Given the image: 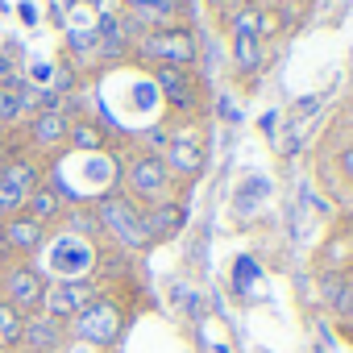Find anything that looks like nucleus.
I'll return each mask as SVG.
<instances>
[{
    "instance_id": "1",
    "label": "nucleus",
    "mask_w": 353,
    "mask_h": 353,
    "mask_svg": "<svg viewBox=\"0 0 353 353\" xmlns=\"http://www.w3.org/2000/svg\"><path fill=\"white\" fill-rule=\"evenodd\" d=\"M121 328H125V316H121V307H117L112 299H104V295H96V299L71 320V336H75L79 345H92V349L117 345Z\"/></svg>"
},
{
    "instance_id": "2",
    "label": "nucleus",
    "mask_w": 353,
    "mask_h": 353,
    "mask_svg": "<svg viewBox=\"0 0 353 353\" xmlns=\"http://www.w3.org/2000/svg\"><path fill=\"white\" fill-rule=\"evenodd\" d=\"M96 225L104 233H112L125 250H145L150 237H145V225H141V212L133 208V200L125 196H104L96 204Z\"/></svg>"
},
{
    "instance_id": "3",
    "label": "nucleus",
    "mask_w": 353,
    "mask_h": 353,
    "mask_svg": "<svg viewBox=\"0 0 353 353\" xmlns=\"http://www.w3.org/2000/svg\"><path fill=\"white\" fill-rule=\"evenodd\" d=\"M137 54L158 63V67H192L196 63V38L179 26H162L137 42Z\"/></svg>"
},
{
    "instance_id": "4",
    "label": "nucleus",
    "mask_w": 353,
    "mask_h": 353,
    "mask_svg": "<svg viewBox=\"0 0 353 353\" xmlns=\"http://www.w3.org/2000/svg\"><path fill=\"white\" fill-rule=\"evenodd\" d=\"M42 250H46V266H50V274H54L59 283H67V279H83V274L96 266L92 245H88L79 233H59V237H50Z\"/></svg>"
},
{
    "instance_id": "5",
    "label": "nucleus",
    "mask_w": 353,
    "mask_h": 353,
    "mask_svg": "<svg viewBox=\"0 0 353 353\" xmlns=\"http://www.w3.org/2000/svg\"><path fill=\"white\" fill-rule=\"evenodd\" d=\"M42 295H46V279L42 270L34 266H5V274H0V299H5L9 307H17L21 316H34L42 312Z\"/></svg>"
},
{
    "instance_id": "6",
    "label": "nucleus",
    "mask_w": 353,
    "mask_h": 353,
    "mask_svg": "<svg viewBox=\"0 0 353 353\" xmlns=\"http://www.w3.org/2000/svg\"><path fill=\"white\" fill-rule=\"evenodd\" d=\"M38 192V166L30 158H13L0 166V216L26 212V200Z\"/></svg>"
},
{
    "instance_id": "7",
    "label": "nucleus",
    "mask_w": 353,
    "mask_h": 353,
    "mask_svg": "<svg viewBox=\"0 0 353 353\" xmlns=\"http://www.w3.org/2000/svg\"><path fill=\"white\" fill-rule=\"evenodd\" d=\"M100 291L88 283V279H67V283H50L46 287V295H42V316H50V320H59V324H67V320H75L92 299H96Z\"/></svg>"
},
{
    "instance_id": "8",
    "label": "nucleus",
    "mask_w": 353,
    "mask_h": 353,
    "mask_svg": "<svg viewBox=\"0 0 353 353\" xmlns=\"http://www.w3.org/2000/svg\"><path fill=\"white\" fill-rule=\"evenodd\" d=\"M154 83L166 96L170 108L179 112H196L200 108V83L192 75V67H154Z\"/></svg>"
},
{
    "instance_id": "9",
    "label": "nucleus",
    "mask_w": 353,
    "mask_h": 353,
    "mask_svg": "<svg viewBox=\"0 0 353 353\" xmlns=\"http://www.w3.org/2000/svg\"><path fill=\"white\" fill-rule=\"evenodd\" d=\"M166 188H170V170H166V162L158 154H137L129 162V192L137 200H150L154 204V200L166 196Z\"/></svg>"
},
{
    "instance_id": "10",
    "label": "nucleus",
    "mask_w": 353,
    "mask_h": 353,
    "mask_svg": "<svg viewBox=\"0 0 353 353\" xmlns=\"http://www.w3.org/2000/svg\"><path fill=\"white\" fill-rule=\"evenodd\" d=\"M166 170L179 174V179H196V174L204 170V145L196 137V129H179L170 141H166Z\"/></svg>"
},
{
    "instance_id": "11",
    "label": "nucleus",
    "mask_w": 353,
    "mask_h": 353,
    "mask_svg": "<svg viewBox=\"0 0 353 353\" xmlns=\"http://www.w3.org/2000/svg\"><path fill=\"white\" fill-rule=\"evenodd\" d=\"M0 237H5V250L9 254H38L46 245V225H38L26 212H17V216L0 221Z\"/></svg>"
},
{
    "instance_id": "12",
    "label": "nucleus",
    "mask_w": 353,
    "mask_h": 353,
    "mask_svg": "<svg viewBox=\"0 0 353 353\" xmlns=\"http://www.w3.org/2000/svg\"><path fill=\"white\" fill-rule=\"evenodd\" d=\"M21 345H26L30 353H59V349H63V324H59V320H50V316H42V312L26 316Z\"/></svg>"
},
{
    "instance_id": "13",
    "label": "nucleus",
    "mask_w": 353,
    "mask_h": 353,
    "mask_svg": "<svg viewBox=\"0 0 353 353\" xmlns=\"http://www.w3.org/2000/svg\"><path fill=\"white\" fill-rule=\"evenodd\" d=\"M183 208L174 204V200H154L145 212H141V225H145V237L150 241H158V237H174L183 229Z\"/></svg>"
},
{
    "instance_id": "14",
    "label": "nucleus",
    "mask_w": 353,
    "mask_h": 353,
    "mask_svg": "<svg viewBox=\"0 0 353 353\" xmlns=\"http://www.w3.org/2000/svg\"><path fill=\"white\" fill-rule=\"evenodd\" d=\"M67 133H71V125H67L63 112H38L34 125H30V137H34L38 150H54V145H63Z\"/></svg>"
},
{
    "instance_id": "15",
    "label": "nucleus",
    "mask_w": 353,
    "mask_h": 353,
    "mask_svg": "<svg viewBox=\"0 0 353 353\" xmlns=\"http://www.w3.org/2000/svg\"><path fill=\"white\" fill-rule=\"evenodd\" d=\"M233 67L241 75H254L262 67V34L254 30H233Z\"/></svg>"
},
{
    "instance_id": "16",
    "label": "nucleus",
    "mask_w": 353,
    "mask_h": 353,
    "mask_svg": "<svg viewBox=\"0 0 353 353\" xmlns=\"http://www.w3.org/2000/svg\"><path fill=\"white\" fill-rule=\"evenodd\" d=\"M59 212H63V196H59L54 188H38V192L26 200V216H30V221H38V225L54 221Z\"/></svg>"
},
{
    "instance_id": "17",
    "label": "nucleus",
    "mask_w": 353,
    "mask_h": 353,
    "mask_svg": "<svg viewBox=\"0 0 353 353\" xmlns=\"http://www.w3.org/2000/svg\"><path fill=\"white\" fill-rule=\"evenodd\" d=\"M96 46H100L104 59H121V54H125V34H121V21H117V17H100Z\"/></svg>"
},
{
    "instance_id": "18",
    "label": "nucleus",
    "mask_w": 353,
    "mask_h": 353,
    "mask_svg": "<svg viewBox=\"0 0 353 353\" xmlns=\"http://www.w3.org/2000/svg\"><path fill=\"white\" fill-rule=\"evenodd\" d=\"M30 96V88L26 83H9V88H0V125H13L21 112H26V100Z\"/></svg>"
},
{
    "instance_id": "19",
    "label": "nucleus",
    "mask_w": 353,
    "mask_h": 353,
    "mask_svg": "<svg viewBox=\"0 0 353 353\" xmlns=\"http://www.w3.org/2000/svg\"><path fill=\"white\" fill-rule=\"evenodd\" d=\"M21 332H26V316L0 299V345H21Z\"/></svg>"
},
{
    "instance_id": "20",
    "label": "nucleus",
    "mask_w": 353,
    "mask_h": 353,
    "mask_svg": "<svg viewBox=\"0 0 353 353\" xmlns=\"http://www.w3.org/2000/svg\"><path fill=\"white\" fill-rule=\"evenodd\" d=\"M324 287H328V291H324V295H328V303H332L341 316H349V312H353V287L345 283V274H332V279H324Z\"/></svg>"
},
{
    "instance_id": "21",
    "label": "nucleus",
    "mask_w": 353,
    "mask_h": 353,
    "mask_svg": "<svg viewBox=\"0 0 353 353\" xmlns=\"http://www.w3.org/2000/svg\"><path fill=\"white\" fill-rule=\"evenodd\" d=\"M174 5H179V0H129V9L141 13L145 21H166L174 13Z\"/></svg>"
},
{
    "instance_id": "22",
    "label": "nucleus",
    "mask_w": 353,
    "mask_h": 353,
    "mask_svg": "<svg viewBox=\"0 0 353 353\" xmlns=\"http://www.w3.org/2000/svg\"><path fill=\"white\" fill-rule=\"evenodd\" d=\"M67 141H71L75 150H100V145H104V133H100L96 125H71Z\"/></svg>"
},
{
    "instance_id": "23",
    "label": "nucleus",
    "mask_w": 353,
    "mask_h": 353,
    "mask_svg": "<svg viewBox=\"0 0 353 353\" xmlns=\"http://www.w3.org/2000/svg\"><path fill=\"white\" fill-rule=\"evenodd\" d=\"M67 42H71V50H92V46H96V34H92V30H83V34H79V30H71V38H67Z\"/></svg>"
},
{
    "instance_id": "24",
    "label": "nucleus",
    "mask_w": 353,
    "mask_h": 353,
    "mask_svg": "<svg viewBox=\"0 0 353 353\" xmlns=\"http://www.w3.org/2000/svg\"><path fill=\"white\" fill-rule=\"evenodd\" d=\"M279 5H283L287 17H299V13H307V9L316 5V0H279Z\"/></svg>"
},
{
    "instance_id": "25",
    "label": "nucleus",
    "mask_w": 353,
    "mask_h": 353,
    "mask_svg": "<svg viewBox=\"0 0 353 353\" xmlns=\"http://www.w3.org/2000/svg\"><path fill=\"white\" fill-rule=\"evenodd\" d=\"M9 83H17V75H13V63L0 54V88H9Z\"/></svg>"
},
{
    "instance_id": "26",
    "label": "nucleus",
    "mask_w": 353,
    "mask_h": 353,
    "mask_svg": "<svg viewBox=\"0 0 353 353\" xmlns=\"http://www.w3.org/2000/svg\"><path fill=\"white\" fill-rule=\"evenodd\" d=\"M336 166H341V170L349 174V179H353V145H349V150H341V158H336Z\"/></svg>"
},
{
    "instance_id": "27",
    "label": "nucleus",
    "mask_w": 353,
    "mask_h": 353,
    "mask_svg": "<svg viewBox=\"0 0 353 353\" xmlns=\"http://www.w3.org/2000/svg\"><path fill=\"white\" fill-rule=\"evenodd\" d=\"M237 266H241V270H237V283H241V287H245V283H250V279H254V262H250V258H241V262H237Z\"/></svg>"
},
{
    "instance_id": "28",
    "label": "nucleus",
    "mask_w": 353,
    "mask_h": 353,
    "mask_svg": "<svg viewBox=\"0 0 353 353\" xmlns=\"http://www.w3.org/2000/svg\"><path fill=\"white\" fill-rule=\"evenodd\" d=\"M221 112H225V117H229V121H237V117H241V112H237V104H229V100H225V104H221Z\"/></svg>"
},
{
    "instance_id": "29",
    "label": "nucleus",
    "mask_w": 353,
    "mask_h": 353,
    "mask_svg": "<svg viewBox=\"0 0 353 353\" xmlns=\"http://www.w3.org/2000/svg\"><path fill=\"white\" fill-rule=\"evenodd\" d=\"M83 5H100V0H83Z\"/></svg>"
},
{
    "instance_id": "30",
    "label": "nucleus",
    "mask_w": 353,
    "mask_h": 353,
    "mask_svg": "<svg viewBox=\"0 0 353 353\" xmlns=\"http://www.w3.org/2000/svg\"><path fill=\"white\" fill-rule=\"evenodd\" d=\"M233 5H250V0H233Z\"/></svg>"
}]
</instances>
